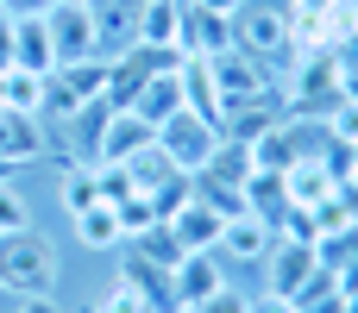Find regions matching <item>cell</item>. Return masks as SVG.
<instances>
[{
  "mask_svg": "<svg viewBox=\"0 0 358 313\" xmlns=\"http://www.w3.org/2000/svg\"><path fill=\"white\" fill-rule=\"evenodd\" d=\"M50 289H57V251H50V238H38L31 226L6 232L0 238V295L25 301V295H50Z\"/></svg>",
  "mask_w": 358,
  "mask_h": 313,
  "instance_id": "cell-1",
  "label": "cell"
},
{
  "mask_svg": "<svg viewBox=\"0 0 358 313\" xmlns=\"http://www.w3.org/2000/svg\"><path fill=\"white\" fill-rule=\"evenodd\" d=\"M233 50H245V56H258V63L296 56L289 0H245V6L233 13Z\"/></svg>",
  "mask_w": 358,
  "mask_h": 313,
  "instance_id": "cell-2",
  "label": "cell"
},
{
  "mask_svg": "<svg viewBox=\"0 0 358 313\" xmlns=\"http://www.w3.org/2000/svg\"><path fill=\"white\" fill-rule=\"evenodd\" d=\"M107 63L113 56H82V63H57L50 75H44V113L63 125V119H76L82 107H94V100H107Z\"/></svg>",
  "mask_w": 358,
  "mask_h": 313,
  "instance_id": "cell-3",
  "label": "cell"
},
{
  "mask_svg": "<svg viewBox=\"0 0 358 313\" xmlns=\"http://www.w3.org/2000/svg\"><path fill=\"white\" fill-rule=\"evenodd\" d=\"M157 144H164V157H170L182 176H201V169H208V157L220 151V125L182 107V113H170V119L157 125Z\"/></svg>",
  "mask_w": 358,
  "mask_h": 313,
  "instance_id": "cell-4",
  "label": "cell"
},
{
  "mask_svg": "<svg viewBox=\"0 0 358 313\" xmlns=\"http://www.w3.org/2000/svg\"><path fill=\"white\" fill-rule=\"evenodd\" d=\"M44 25H50V50H57V63L101 56V50H94V19H88L82 0H57V6L44 13Z\"/></svg>",
  "mask_w": 358,
  "mask_h": 313,
  "instance_id": "cell-5",
  "label": "cell"
},
{
  "mask_svg": "<svg viewBox=\"0 0 358 313\" xmlns=\"http://www.w3.org/2000/svg\"><path fill=\"white\" fill-rule=\"evenodd\" d=\"M170 289H176V307L214 301V295L227 289V264H220V251H182V264L170 270Z\"/></svg>",
  "mask_w": 358,
  "mask_h": 313,
  "instance_id": "cell-6",
  "label": "cell"
},
{
  "mask_svg": "<svg viewBox=\"0 0 358 313\" xmlns=\"http://www.w3.org/2000/svg\"><path fill=\"white\" fill-rule=\"evenodd\" d=\"M264 276H271V295H302V289L321 276V257H315V245L277 238L271 257H264Z\"/></svg>",
  "mask_w": 358,
  "mask_h": 313,
  "instance_id": "cell-7",
  "label": "cell"
},
{
  "mask_svg": "<svg viewBox=\"0 0 358 313\" xmlns=\"http://www.w3.org/2000/svg\"><path fill=\"white\" fill-rule=\"evenodd\" d=\"M138 6H145V0H88L94 50H101V56H120V50L138 44Z\"/></svg>",
  "mask_w": 358,
  "mask_h": 313,
  "instance_id": "cell-8",
  "label": "cell"
},
{
  "mask_svg": "<svg viewBox=\"0 0 358 313\" xmlns=\"http://www.w3.org/2000/svg\"><path fill=\"white\" fill-rule=\"evenodd\" d=\"M157 132L132 113V107H107V119H101V138H94V163H126L132 151H145Z\"/></svg>",
  "mask_w": 358,
  "mask_h": 313,
  "instance_id": "cell-9",
  "label": "cell"
},
{
  "mask_svg": "<svg viewBox=\"0 0 358 313\" xmlns=\"http://www.w3.org/2000/svg\"><path fill=\"white\" fill-rule=\"evenodd\" d=\"M176 88H182V107L189 113H201V119H214L220 125V113H227V100H220V82H214V63L208 56H176Z\"/></svg>",
  "mask_w": 358,
  "mask_h": 313,
  "instance_id": "cell-10",
  "label": "cell"
},
{
  "mask_svg": "<svg viewBox=\"0 0 358 313\" xmlns=\"http://www.w3.org/2000/svg\"><path fill=\"white\" fill-rule=\"evenodd\" d=\"M271 245H277V226L271 220H258V213H233L227 226H220V257H233V264H264L271 257Z\"/></svg>",
  "mask_w": 358,
  "mask_h": 313,
  "instance_id": "cell-11",
  "label": "cell"
},
{
  "mask_svg": "<svg viewBox=\"0 0 358 313\" xmlns=\"http://www.w3.org/2000/svg\"><path fill=\"white\" fill-rule=\"evenodd\" d=\"M44 157V119L0 107V169H25Z\"/></svg>",
  "mask_w": 358,
  "mask_h": 313,
  "instance_id": "cell-12",
  "label": "cell"
},
{
  "mask_svg": "<svg viewBox=\"0 0 358 313\" xmlns=\"http://www.w3.org/2000/svg\"><path fill=\"white\" fill-rule=\"evenodd\" d=\"M126 107H132V113H138V119H145L151 132H157V125H164L170 113H182V88H176V63H170V69H151V75H145V82L132 88V100H126Z\"/></svg>",
  "mask_w": 358,
  "mask_h": 313,
  "instance_id": "cell-13",
  "label": "cell"
},
{
  "mask_svg": "<svg viewBox=\"0 0 358 313\" xmlns=\"http://www.w3.org/2000/svg\"><path fill=\"white\" fill-rule=\"evenodd\" d=\"M182 50H189V56H220V50H233V19H220V13H208V6H195V0H182Z\"/></svg>",
  "mask_w": 358,
  "mask_h": 313,
  "instance_id": "cell-14",
  "label": "cell"
},
{
  "mask_svg": "<svg viewBox=\"0 0 358 313\" xmlns=\"http://www.w3.org/2000/svg\"><path fill=\"white\" fill-rule=\"evenodd\" d=\"M164 226L176 232V245H182V251H214V245H220V226H227V220H220V213H214L201 194H189V201H182V207H176Z\"/></svg>",
  "mask_w": 358,
  "mask_h": 313,
  "instance_id": "cell-15",
  "label": "cell"
},
{
  "mask_svg": "<svg viewBox=\"0 0 358 313\" xmlns=\"http://www.w3.org/2000/svg\"><path fill=\"white\" fill-rule=\"evenodd\" d=\"M13 69H31V75H50V69H57V50H50V25H44V13L13 19Z\"/></svg>",
  "mask_w": 358,
  "mask_h": 313,
  "instance_id": "cell-16",
  "label": "cell"
},
{
  "mask_svg": "<svg viewBox=\"0 0 358 313\" xmlns=\"http://www.w3.org/2000/svg\"><path fill=\"white\" fill-rule=\"evenodd\" d=\"M138 44L182 50V0H145L138 6Z\"/></svg>",
  "mask_w": 358,
  "mask_h": 313,
  "instance_id": "cell-17",
  "label": "cell"
},
{
  "mask_svg": "<svg viewBox=\"0 0 358 313\" xmlns=\"http://www.w3.org/2000/svg\"><path fill=\"white\" fill-rule=\"evenodd\" d=\"M289 207V176L283 169H258L252 163V176H245V213H258V220H271L277 226V213Z\"/></svg>",
  "mask_w": 358,
  "mask_h": 313,
  "instance_id": "cell-18",
  "label": "cell"
},
{
  "mask_svg": "<svg viewBox=\"0 0 358 313\" xmlns=\"http://www.w3.org/2000/svg\"><path fill=\"white\" fill-rule=\"evenodd\" d=\"M120 169H126V182H132L138 194H157V188H164L170 176H182V169H176V163L164 157V144H157V138H151L145 151H132V157H126Z\"/></svg>",
  "mask_w": 358,
  "mask_h": 313,
  "instance_id": "cell-19",
  "label": "cell"
},
{
  "mask_svg": "<svg viewBox=\"0 0 358 313\" xmlns=\"http://www.w3.org/2000/svg\"><path fill=\"white\" fill-rule=\"evenodd\" d=\"M69 220H76V238H82L88 251H120V245H126L120 213H113L107 201H94V207H82V213H69Z\"/></svg>",
  "mask_w": 358,
  "mask_h": 313,
  "instance_id": "cell-20",
  "label": "cell"
},
{
  "mask_svg": "<svg viewBox=\"0 0 358 313\" xmlns=\"http://www.w3.org/2000/svg\"><path fill=\"white\" fill-rule=\"evenodd\" d=\"M0 107L44 119V75H31V69H0Z\"/></svg>",
  "mask_w": 358,
  "mask_h": 313,
  "instance_id": "cell-21",
  "label": "cell"
},
{
  "mask_svg": "<svg viewBox=\"0 0 358 313\" xmlns=\"http://www.w3.org/2000/svg\"><path fill=\"white\" fill-rule=\"evenodd\" d=\"M201 176H214V182H233V188H245V176H252V144H233V138H220V151L208 157V169Z\"/></svg>",
  "mask_w": 358,
  "mask_h": 313,
  "instance_id": "cell-22",
  "label": "cell"
},
{
  "mask_svg": "<svg viewBox=\"0 0 358 313\" xmlns=\"http://www.w3.org/2000/svg\"><path fill=\"white\" fill-rule=\"evenodd\" d=\"M94 201H101V169H94V163H69V169H63V207L82 213V207H94Z\"/></svg>",
  "mask_w": 358,
  "mask_h": 313,
  "instance_id": "cell-23",
  "label": "cell"
},
{
  "mask_svg": "<svg viewBox=\"0 0 358 313\" xmlns=\"http://www.w3.org/2000/svg\"><path fill=\"white\" fill-rule=\"evenodd\" d=\"M132 251H138L145 264H157V270H176V264H182V245H176V232H170L164 220H157L151 232H138V238H132Z\"/></svg>",
  "mask_w": 358,
  "mask_h": 313,
  "instance_id": "cell-24",
  "label": "cell"
},
{
  "mask_svg": "<svg viewBox=\"0 0 358 313\" xmlns=\"http://www.w3.org/2000/svg\"><path fill=\"white\" fill-rule=\"evenodd\" d=\"M321 125H327V144H346V151H352V144H358V100L340 94V100L327 107V119H321Z\"/></svg>",
  "mask_w": 358,
  "mask_h": 313,
  "instance_id": "cell-25",
  "label": "cell"
},
{
  "mask_svg": "<svg viewBox=\"0 0 358 313\" xmlns=\"http://www.w3.org/2000/svg\"><path fill=\"white\" fill-rule=\"evenodd\" d=\"M107 207L120 213V232H126V245H132L138 232H151V226H157V213H151V201H145V194H126V201H107Z\"/></svg>",
  "mask_w": 358,
  "mask_h": 313,
  "instance_id": "cell-26",
  "label": "cell"
},
{
  "mask_svg": "<svg viewBox=\"0 0 358 313\" xmlns=\"http://www.w3.org/2000/svg\"><path fill=\"white\" fill-rule=\"evenodd\" d=\"M25 226H31V207H25L19 182H13V176H0V238H6V232H25Z\"/></svg>",
  "mask_w": 358,
  "mask_h": 313,
  "instance_id": "cell-27",
  "label": "cell"
},
{
  "mask_svg": "<svg viewBox=\"0 0 358 313\" xmlns=\"http://www.w3.org/2000/svg\"><path fill=\"white\" fill-rule=\"evenodd\" d=\"M88 313H157V307H151V301H145L132 282H120V276H113V289H107V295H101Z\"/></svg>",
  "mask_w": 358,
  "mask_h": 313,
  "instance_id": "cell-28",
  "label": "cell"
},
{
  "mask_svg": "<svg viewBox=\"0 0 358 313\" xmlns=\"http://www.w3.org/2000/svg\"><path fill=\"white\" fill-rule=\"evenodd\" d=\"M182 313H252V295H233V289H220L214 301H195V307H182Z\"/></svg>",
  "mask_w": 358,
  "mask_h": 313,
  "instance_id": "cell-29",
  "label": "cell"
},
{
  "mask_svg": "<svg viewBox=\"0 0 358 313\" xmlns=\"http://www.w3.org/2000/svg\"><path fill=\"white\" fill-rule=\"evenodd\" d=\"M252 313H296V301H289V295H271V289H264V295L252 301Z\"/></svg>",
  "mask_w": 358,
  "mask_h": 313,
  "instance_id": "cell-30",
  "label": "cell"
},
{
  "mask_svg": "<svg viewBox=\"0 0 358 313\" xmlns=\"http://www.w3.org/2000/svg\"><path fill=\"white\" fill-rule=\"evenodd\" d=\"M0 69H13V13H0Z\"/></svg>",
  "mask_w": 358,
  "mask_h": 313,
  "instance_id": "cell-31",
  "label": "cell"
},
{
  "mask_svg": "<svg viewBox=\"0 0 358 313\" xmlns=\"http://www.w3.org/2000/svg\"><path fill=\"white\" fill-rule=\"evenodd\" d=\"M334 6H340V0H289L296 19H315V13H334Z\"/></svg>",
  "mask_w": 358,
  "mask_h": 313,
  "instance_id": "cell-32",
  "label": "cell"
},
{
  "mask_svg": "<svg viewBox=\"0 0 358 313\" xmlns=\"http://www.w3.org/2000/svg\"><path fill=\"white\" fill-rule=\"evenodd\" d=\"M0 6H6V13H13V19H25V13H50V6H57V0H0Z\"/></svg>",
  "mask_w": 358,
  "mask_h": 313,
  "instance_id": "cell-33",
  "label": "cell"
},
{
  "mask_svg": "<svg viewBox=\"0 0 358 313\" xmlns=\"http://www.w3.org/2000/svg\"><path fill=\"white\" fill-rule=\"evenodd\" d=\"M19 313H63V307H57L50 295H25V301H19Z\"/></svg>",
  "mask_w": 358,
  "mask_h": 313,
  "instance_id": "cell-34",
  "label": "cell"
},
{
  "mask_svg": "<svg viewBox=\"0 0 358 313\" xmlns=\"http://www.w3.org/2000/svg\"><path fill=\"white\" fill-rule=\"evenodd\" d=\"M195 6H208V13H220V19H233V13H239L245 0H195Z\"/></svg>",
  "mask_w": 358,
  "mask_h": 313,
  "instance_id": "cell-35",
  "label": "cell"
},
{
  "mask_svg": "<svg viewBox=\"0 0 358 313\" xmlns=\"http://www.w3.org/2000/svg\"><path fill=\"white\" fill-rule=\"evenodd\" d=\"M346 313H358V289H346Z\"/></svg>",
  "mask_w": 358,
  "mask_h": 313,
  "instance_id": "cell-36",
  "label": "cell"
},
{
  "mask_svg": "<svg viewBox=\"0 0 358 313\" xmlns=\"http://www.w3.org/2000/svg\"><path fill=\"white\" fill-rule=\"evenodd\" d=\"M82 6H88V0H82Z\"/></svg>",
  "mask_w": 358,
  "mask_h": 313,
  "instance_id": "cell-37",
  "label": "cell"
},
{
  "mask_svg": "<svg viewBox=\"0 0 358 313\" xmlns=\"http://www.w3.org/2000/svg\"><path fill=\"white\" fill-rule=\"evenodd\" d=\"M0 13H6V6H0Z\"/></svg>",
  "mask_w": 358,
  "mask_h": 313,
  "instance_id": "cell-38",
  "label": "cell"
}]
</instances>
